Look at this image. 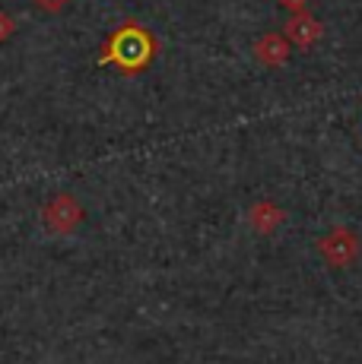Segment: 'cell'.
<instances>
[{"label": "cell", "mask_w": 362, "mask_h": 364, "mask_svg": "<svg viewBox=\"0 0 362 364\" xmlns=\"http://www.w3.org/2000/svg\"><path fill=\"white\" fill-rule=\"evenodd\" d=\"M152 54V45L150 38L137 29V26H128V29H121L115 35V41H111V51L105 54L108 60H118L121 67H143L146 60H150Z\"/></svg>", "instance_id": "cell-1"}, {"label": "cell", "mask_w": 362, "mask_h": 364, "mask_svg": "<svg viewBox=\"0 0 362 364\" xmlns=\"http://www.w3.org/2000/svg\"><path fill=\"white\" fill-rule=\"evenodd\" d=\"M257 222H264L261 228H274V222H280V215H276L274 209H270L267 203H264V206H257V209H254V225H257Z\"/></svg>", "instance_id": "cell-6"}, {"label": "cell", "mask_w": 362, "mask_h": 364, "mask_svg": "<svg viewBox=\"0 0 362 364\" xmlns=\"http://www.w3.org/2000/svg\"><path fill=\"white\" fill-rule=\"evenodd\" d=\"M254 54L264 60V64H270V67H280L283 60H286V54H289V48H286V41L280 38V35H267V38H261L254 45Z\"/></svg>", "instance_id": "cell-4"}, {"label": "cell", "mask_w": 362, "mask_h": 364, "mask_svg": "<svg viewBox=\"0 0 362 364\" xmlns=\"http://www.w3.org/2000/svg\"><path fill=\"white\" fill-rule=\"evenodd\" d=\"M321 247H324L327 260H333V263H350L353 254H356V244H353V237L343 235V232H337L331 241H324Z\"/></svg>", "instance_id": "cell-5"}, {"label": "cell", "mask_w": 362, "mask_h": 364, "mask_svg": "<svg viewBox=\"0 0 362 364\" xmlns=\"http://www.w3.org/2000/svg\"><path fill=\"white\" fill-rule=\"evenodd\" d=\"M80 206L73 203V197H58L51 200V206L45 209V219L51 228H58V232H67V228H73L76 222H80Z\"/></svg>", "instance_id": "cell-2"}, {"label": "cell", "mask_w": 362, "mask_h": 364, "mask_svg": "<svg viewBox=\"0 0 362 364\" xmlns=\"http://www.w3.org/2000/svg\"><path fill=\"white\" fill-rule=\"evenodd\" d=\"M10 32H13L10 16H0V38H4V35H10Z\"/></svg>", "instance_id": "cell-8"}, {"label": "cell", "mask_w": 362, "mask_h": 364, "mask_svg": "<svg viewBox=\"0 0 362 364\" xmlns=\"http://www.w3.org/2000/svg\"><path fill=\"white\" fill-rule=\"evenodd\" d=\"M36 6H41V10H48V13H54V10H61V6H67L71 0H32Z\"/></svg>", "instance_id": "cell-7"}, {"label": "cell", "mask_w": 362, "mask_h": 364, "mask_svg": "<svg viewBox=\"0 0 362 364\" xmlns=\"http://www.w3.org/2000/svg\"><path fill=\"white\" fill-rule=\"evenodd\" d=\"M283 6H289V10H302L305 6V0H280Z\"/></svg>", "instance_id": "cell-9"}, {"label": "cell", "mask_w": 362, "mask_h": 364, "mask_svg": "<svg viewBox=\"0 0 362 364\" xmlns=\"http://www.w3.org/2000/svg\"><path fill=\"white\" fill-rule=\"evenodd\" d=\"M286 32H289V38L296 41L299 48H311L318 41V35H321V26H318L311 16H302V13H299V16L286 26Z\"/></svg>", "instance_id": "cell-3"}]
</instances>
